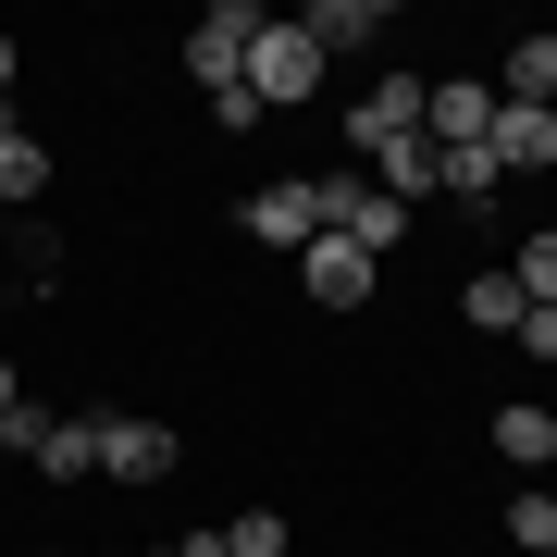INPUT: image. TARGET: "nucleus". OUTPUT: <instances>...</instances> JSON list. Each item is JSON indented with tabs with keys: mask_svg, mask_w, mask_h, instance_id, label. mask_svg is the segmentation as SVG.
Instances as JSON below:
<instances>
[{
	"mask_svg": "<svg viewBox=\"0 0 557 557\" xmlns=\"http://www.w3.org/2000/svg\"><path fill=\"white\" fill-rule=\"evenodd\" d=\"M496 100H520V112H557V38H508Z\"/></svg>",
	"mask_w": 557,
	"mask_h": 557,
	"instance_id": "nucleus-12",
	"label": "nucleus"
},
{
	"mask_svg": "<svg viewBox=\"0 0 557 557\" xmlns=\"http://www.w3.org/2000/svg\"><path fill=\"white\" fill-rule=\"evenodd\" d=\"M174 421H149V409H100V483H124V496H149V483H174Z\"/></svg>",
	"mask_w": 557,
	"mask_h": 557,
	"instance_id": "nucleus-3",
	"label": "nucleus"
},
{
	"mask_svg": "<svg viewBox=\"0 0 557 557\" xmlns=\"http://www.w3.org/2000/svg\"><path fill=\"white\" fill-rule=\"evenodd\" d=\"M248 100H260V112H310V100H322V50L298 38V13L260 25V50H248Z\"/></svg>",
	"mask_w": 557,
	"mask_h": 557,
	"instance_id": "nucleus-1",
	"label": "nucleus"
},
{
	"mask_svg": "<svg viewBox=\"0 0 557 557\" xmlns=\"http://www.w3.org/2000/svg\"><path fill=\"white\" fill-rule=\"evenodd\" d=\"M458 310H471V335H520V310H533V298L508 285V260H483V273L458 285Z\"/></svg>",
	"mask_w": 557,
	"mask_h": 557,
	"instance_id": "nucleus-13",
	"label": "nucleus"
},
{
	"mask_svg": "<svg viewBox=\"0 0 557 557\" xmlns=\"http://www.w3.org/2000/svg\"><path fill=\"white\" fill-rule=\"evenodd\" d=\"M260 25H273L260 0H211V13L186 25V75H199L211 100H223V87H248V50H260Z\"/></svg>",
	"mask_w": 557,
	"mask_h": 557,
	"instance_id": "nucleus-2",
	"label": "nucleus"
},
{
	"mask_svg": "<svg viewBox=\"0 0 557 557\" xmlns=\"http://www.w3.org/2000/svg\"><path fill=\"white\" fill-rule=\"evenodd\" d=\"M545 557H557V545H545Z\"/></svg>",
	"mask_w": 557,
	"mask_h": 557,
	"instance_id": "nucleus-23",
	"label": "nucleus"
},
{
	"mask_svg": "<svg viewBox=\"0 0 557 557\" xmlns=\"http://www.w3.org/2000/svg\"><path fill=\"white\" fill-rule=\"evenodd\" d=\"M236 236H248V248H285V260H298L310 236H335V223H322V174H285V186H248Z\"/></svg>",
	"mask_w": 557,
	"mask_h": 557,
	"instance_id": "nucleus-4",
	"label": "nucleus"
},
{
	"mask_svg": "<svg viewBox=\"0 0 557 557\" xmlns=\"http://www.w3.org/2000/svg\"><path fill=\"white\" fill-rule=\"evenodd\" d=\"M483 149H496V174H545V161H557V112L496 100V137H483Z\"/></svg>",
	"mask_w": 557,
	"mask_h": 557,
	"instance_id": "nucleus-11",
	"label": "nucleus"
},
{
	"mask_svg": "<svg viewBox=\"0 0 557 557\" xmlns=\"http://www.w3.org/2000/svg\"><path fill=\"white\" fill-rule=\"evenodd\" d=\"M50 174H62V161H50V137H25V124H13V100H0V211L50 199Z\"/></svg>",
	"mask_w": 557,
	"mask_h": 557,
	"instance_id": "nucleus-9",
	"label": "nucleus"
},
{
	"mask_svg": "<svg viewBox=\"0 0 557 557\" xmlns=\"http://www.w3.org/2000/svg\"><path fill=\"white\" fill-rule=\"evenodd\" d=\"M496 533H508L520 557H545V545H557V496H545V483H520V496L496 508Z\"/></svg>",
	"mask_w": 557,
	"mask_h": 557,
	"instance_id": "nucleus-14",
	"label": "nucleus"
},
{
	"mask_svg": "<svg viewBox=\"0 0 557 557\" xmlns=\"http://www.w3.org/2000/svg\"><path fill=\"white\" fill-rule=\"evenodd\" d=\"M496 149H446V174H434V199H458V211H483V199H496Z\"/></svg>",
	"mask_w": 557,
	"mask_h": 557,
	"instance_id": "nucleus-15",
	"label": "nucleus"
},
{
	"mask_svg": "<svg viewBox=\"0 0 557 557\" xmlns=\"http://www.w3.org/2000/svg\"><path fill=\"white\" fill-rule=\"evenodd\" d=\"M298 38H310L322 62H335V50H372V38H397V0H310Z\"/></svg>",
	"mask_w": 557,
	"mask_h": 557,
	"instance_id": "nucleus-8",
	"label": "nucleus"
},
{
	"mask_svg": "<svg viewBox=\"0 0 557 557\" xmlns=\"http://www.w3.org/2000/svg\"><path fill=\"white\" fill-rule=\"evenodd\" d=\"M13 75H25V50H13V38H0V100H13Z\"/></svg>",
	"mask_w": 557,
	"mask_h": 557,
	"instance_id": "nucleus-20",
	"label": "nucleus"
},
{
	"mask_svg": "<svg viewBox=\"0 0 557 557\" xmlns=\"http://www.w3.org/2000/svg\"><path fill=\"white\" fill-rule=\"evenodd\" d=\"M372 285H384V260H359L347 236H310V248H298V298H310V310L359 322V310H372Z\"/></svg>",
	"mask_w": 557,
	"mask_h": 557,
	"instance_id": "nucleus-5",
	"label": "nucleus"
},
{
	"mask_svg": "<svg viewBox=\"0 0 557 557\" xmlns=\"http://www.w3.org/2000/svg\"><path fill=\"white\" fill-rule=\"evenodd\" d=\"M38 557H62V545H38Z\"/></svg>",
	"mask_w": 557,
	"mask_h": 557,
	"instance_id": "nucleus-22",
	"label": "nucleus"
},
{
	"mask_svg": "<svg viewBox=\"0 0 557 557\" xmlns=\"http://www.w3.org/2000/svg\"><path fill=\"white\" fill-rule=\"evenodd\" d=\"M508 285H520V298H533V310H557V223H545V236H520Z\"/></svg>",
	"mask_w": 557,
	"mask_h": 557,
	"instance_id": "nucleus-17",
	"label": "nucleus"
},
{
	"mask_svg": "<svg viewBox=\"0 0 557 557\" xmlns=\"http://www.w3.org/2000/svg\"><path fill=\"white\" fill-rule=\"evenodd\" d=\"M483 434H496V458H508V471H545V458H557V409L496 397V421H483Z\"/></svg>",
	"mask_w": 557,
	"mask_h": 557,
	"instance_id": "nucleus-10",
	"label": "nucleus"
},
{
	"mask_svg": "<svg viewBox=\"0 0 557 557\" xmlns=\"http://www.w3.org/2000/svg\"><path fill=\"white\" fill-rule=\"evenodd\" d=\"M285 545H298L285 508H236V520H223V557H285Z\"/></svg>",
	"mask_w": 557,
	"mask_h": 557,
	"instance_id": "nucleus-16",
	"label": "nucleus"
},
{
	"mask_svg": "<svg viewBox=\"0 0 557 557\" xmlns=\"http://www.w3.org/2000/svg\"><path fill=\"white\" fill-rule=\"evenodd\" d=\"M0 236H13V211H0Z\"/></svg>",
	"mask_w": 557,
	"mask_h": 557,
	"instance_id": "nucleus-21",
	"label": "nucleus"
},
{
	"mask_svg": "<svg viewBox=\"0 0 557 557\" xmlns=\"http://www.w3.org/2000/svg\"><path fill=\"white\" fill-rule=\"evenodd\" d=\"M421 137L434 149H483L496 137V87L483 75H421Z\"/></svg>",
	"mask_w": 557,
	"mask_h": 557,
	"instance_id": "nucleus-7",
	"label": "nucleus"
},
{
	"mask_svg": "<svg viewBox=\"0 0 557 557\" xmlns=\"http://www.w3.org/2000/svg\"><path fill=\"white\" fill-rule=\"evenodd\" d=\"M520 359H557V310H520V335H508Z\"/></svg>",
	"mask_w": 557,
	"mask_h": 557,
	"instance_id": "nucleus-18",
	"label": "nucleus"
},
{
	"mask_svg": "<svg viewBox=\"0 0 557 557\" xmlns=\"http://www.w3.org/2000/svg\"><path fill=\"white\" fill-rule=\"evenodd\" d=\"M25 409V372H13V359H0V421H13Z\"/></svg>",
	"mask_w": 557,
	"mask_h": 557,
	"instance_id": "nucleus-19",
	"label": "nucleus"
},
{
	"mask_svg": "<svg viewBox=\"0 0 557 557\" xmlns=\"http://www.w3.org/2000/svg\"><path fill=\"white\" fill-rule=\"evenodd\" d=\"M397 137H421V75H409V62H397L384 87H359V100H347V161H384Z\"/></svg>",
	"mask_w": 557,
	"mask_h": 557,
	"instance_id": "nucleus-6",
	"label": "nucleus"
}]
</instances>
